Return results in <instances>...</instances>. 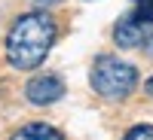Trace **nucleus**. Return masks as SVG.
I'll return each instance as SVG.
<instances>
[{
  "label": "nucleus",
  "instance_id": "nucleus-1",
  "mask_svg": "<svg viewBox=\"0 0 153 140\" xmlns=\"http://www.w3.org/2000/svg\"><path fill=\"white\" fill-rule=\"evenodd\" d=\"M52 43H55V21L46 12H28L16 18V24L6 34V58L19 70H34L43 64Z\"/></svg>",
  "mask_w": 153,
  "mask_h": 140
},
{
  "label": "nucleus",
  "instance_id": "nucleus-2",
  "mask_svg": "<svg viewBox=\"0 0 153 140\" xmlns=\"http://www.w3.org/2000/svg\"><path fill=\"white\" fill-rule=\"evenodd\" d=\"M138 85V70L113 55H101L92 64V88L107 100H123Z\"/></svg>",
  "mask_w": 153,
  "mask_h": 140
},
{
  "label": "nucleus",
  "instance_id": "nucleus-3",
  "mask_svg": "<svg viewBox=\"0 0 153 140\" xmlns=\"http://www.w3.org/2000/svg\"><path fill=\"white\" fill-rule=\"evenodd\" d=\"M61 95H65V82H61L58 76H52V73L34 76V79L25 85V97H28L31 104H37V107L55 104V100H61Z\"/></svg>",
  "mask_w": 153,
  "mask_h": 140
},
{
  "label": "nucleus",
  "instance_id": "nucleus-4",
  "mask_svg": "<svg viewBox=\"0 0 153 140\" xmlns=\"http://www.w3.org/2000/svg\"><path fill=\"white\" fill-rule=\"evenodd\" d=\"M147 21H141L138 15H126L120 24H117V31H113V43H117L120 49H135V46H144L147 40Z\"/></svg>",
  "mask_w": 153,
  "mask_h": 140
},
{
  "label": "nucleus",
  "instance_id": "nucleus-5",
  "mask_svg": "<svg viewBox=\"0 0 153 140\" xmlns=\"http://www.w3.org/2000/svg\"><path fill=\"white\" fill-rule=\"evenodd\" d=\"M12 140H65V134L55 131L46 122H31V125H25V128H19L12 134Z\"/></svg>",
  "mask_w": 153,
  "mask_h": 140
},
{
  "label": "nucleus",
  "instance_id": "nucleus-6",
  "mask_svg": "<svg viewBox=\"0 0 153 140\" xmlns=\"http://www.w3.org/2000/svg\"><path fill=\"white\" fill-rule=\"evenodd\" d=\"M123 140H153V125H135Z\"/></svg>",
  "mask_w": 153,
  "mask_h": 140
},
{
  "label": "nucleus",
  "instance_id": "nucleus-7",
  "mask_svg": "<svg viewBox=\"0 0 153 140\" xmlns=\"http://www.w3.org/2000/svg\"><path fill=\"white\" fill-rule=\"evenodd\" d=\"M135 3H138L135 15L141 18V21H153V0H135Z\"/></svg>",
  "mask_w": 153,
  "mask_h": 140
},
{
  "label": "nucleus",
  "instance_id": "nucleus-8",
  "mask_svg": "<svg viewBox=\"0 0 153 140\" xmlns=\"http://www.w3.org/2000/svg\"><path fill=\"white\" fill-rule=\"evenodd\" d=\"M144 52H147V55L153 58V34H150V37H147V40H144Z\"/></svg>",
  "mask_w": 153,
  "mask_h": 140
},
{
  "label": "nucleus",
  "instance_id": "nucleus-9",
  "mask_svg": "<svg viewBox=\"0 0 153 140\" xmlns=\"http://www.w3.org/2000/svg\"><path fill=\"white\" fill-rule=\"evenodd\" d=\"M144 92H147V97H153V76H150V79L144 82Z\"/></svg>",
  "mask_w": 153,
  "mask_h": 140
},
{
  "label": "nucleus",
  "instance_id": "nucleus-10",
  "mask_svg": "<svg viewBox=\"0 0 153 140\" xmlns=\"http://www.w3.org/2000/svg\"><path fill=\"white\" fill-rule=\"evenodd\" d=\"M37 6H55V3H61V0H34Z\"/></svg>",
  "mask_w": 153,
  "mask_h": 140
}]
</instances>
